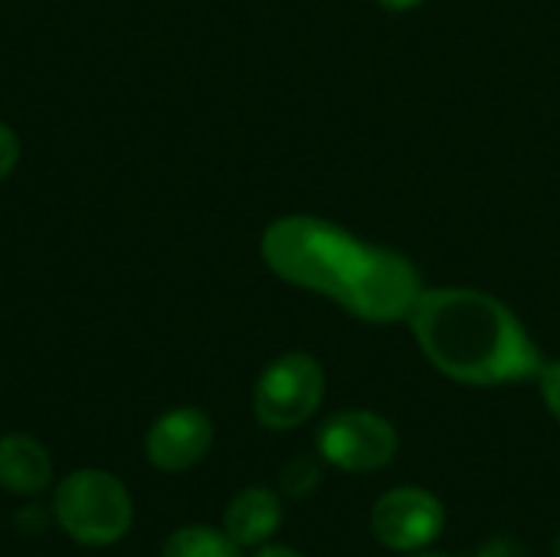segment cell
I'll return each mask as SVG.
<instances>
[{
    "mask_svg": "<svg viewBox=\"0 0 560 557\" xmlns=\"http://www.w3.org/2000/svg\"><path fill=\"white\" fill-rule=\"evenodd\" d=\"M52 483L49 450L30 433L0 437V486L13 496H39Z\"/></svg>",
    "mask_w": 560,
    "mask_h": 557,
    "instance_id": "obj_9",
    "label": "cell"
},
{
    "mask_svg": "<svg viewBox=\"0 0 560 557\" xmlns=\"http://www.w3.org/2000/svg\"><path fill=\"white\" fill-rule=\"evenodd\" d=\"M371 532L384 548L397 555L427 552L446 532V509L430 489L397 486L374 502Z\"/></svg>",
    "mask_w": 560,
    "mask_h": 557,
    "instance_id": "obj_6",
    "label": "cell"
},
{
    "mask_svg": "<svg viewBox=\"0 0 560 557\" xmlns=\"http://www.w3.org/2000/svg\"><path fill=\"white\" fill-rule=\"evenodd\" d=\"M16 161H20V138L10 125L0 121V181H7L13 174Z\"/></svg>",
    "mask_w": 560,
    "mask_h": 557,
    "instance_id": "obj_14",
    "label": "cell"
},
{
    "mask_svg": "<svg viewBox=\"0 0 560 557\" xmlns=\"http://www.w3.org/2000/svg\"><path fill=\"white\" fill-rule=\"evenodd\" d=\"M555 557H560V535L555 538Z\"/></svg>",
    "mask_w": 560,
    "mask_h": 557,
    "instance_id": "obj_18",
    "label": "cell"
},
{
    "mask_svg": "<svg viewBox=\"0 0 560 557\" xmlns=\"http://www.w3.org/2000/svg\"><path fill=\"white\" fill-rule=\"evenodd\" d=\"M322 483V456H295L279 473V489L289 499H308Z\"/></svg>",
    "mask_w": 560,
    "mask_h": 557,
    "instance_id": "obj_11",
    "label": "cell"
},
{
    "mask_svg": "<svg viewBox=\"0 0 560 557\" xmlns=\"http://www.w3.org/2000/svg\"><path fill=\"white\" fill-rule=\"evenodd\" d=\"M381 10H387V13H410V10H417V7H423L427 0H374Z\"/></svg>",
    "mask_w": 560,
    "mask_h": 557,
    "instance_id": "obj_15",
    "label": "cell"
},
{
    "mask_svg": "<svg viewBox=\"0 0 560 557\" xmlns=\"http://www.w3.org/2000/svg\"><path fill=\"white\" fill-rule=\"evenodd\" d=\"M404 557H453V555H440V552H430V548H427V552H413V555H404Z\"/></svg>",
    "mask_w": 560,
    "mask_h": 557,
    "instance_id": "obj_17",
    "label": "cell"
},
{
    "mask_svg": "<svg viewBox=\"0 0 560 557\" xmlns=\"http://www.w3.org/2000/svg\"><path fill=\"white\" fill-rule=\"evenodd\" d=\"M213 446V420L200 407H174L144 437V456L161 473L194 469Z\"/></svg>",
    "mask_w": 560,
    "mask_h": 557,
    "instance_id": "obj_7",
    "label": "cell"
},
{
    "mask_svg": "<svg viewBox=\"0 0 560 557\" xmlns=\"http://www.w3.org/2000/svg\"><path fill=\"white\" fill-rule=\"evenodd\" d=\"M52 515L72 542L85 548H108L128 535L135 506L118 476L79 469L59 483L52 496Z\"/></svg>",
    "mask_w": 560,
    "mask_h": 557,
    "instance_id": "obj_3",
    "label": "cell"
},
{
    "mask_svg": "<svg viewBox=\"0 0 560 557\" xmlns=\"http://www.w3.org/2000/svg\"><path fill=\"white\" fill-rule=\"evenodd\" d=\"M253 557H305L299 555L295 548H289V545H262V548H256V555Z\"/></svg>",
    "mask_w": 560,
    "mask_h": 557,
    "instance_id": "obj_16",
    "label": "cell"
},
{
    "mask_svg": "<svg viewBox=\"0 0 560 557\" xmlns=\"http://www.w3.org/2000/svg\"><path fill=\"white\" fill-rule=\"evenodd\" d=\"M282 529V499L269 486H246L236 492L223 515V532L240 548H262Z\"/></svg>",
    "mask_w": 560,
    "mask_h": 557,
    "instance_id": "obj_8",
    "label": "cell"
},
{
    "mask_svg": "<svg viewBox=\"0 0 560 557\" xmlns=\"http://www.w3.org/2000/svg\"><path fill=\"white\" fill-rule=\"evenodd\" d=\"M259 250L272 276L325 295L371 325L407 322L423 292L420 272L404 253L364 243L351 230L312 213L272 220Z\"/></svg>",
    "mask_w": 560,
    "mask_h": 557,
    "instance_id": "obj_1",
    "label": "cell"
},
{
    "mask_svg": "<svg viewBox=\"0 0 560 557\" xmlns=\"http://www.w3.org/2000/svg\"><path fill=\"white\" fill-rule=\"evenodd\" d=\"M325 401V368L308 351H289L266 364L253 387V414L266 430L308 423Z\"/></svg>",
    "mask_w": 560,
    "mask_h": 557,
    "instance_id": "obj_4",
    "label": "cell"
},
{
    "mask_svg": "<svg viewBox=\"0 0 560 557\" xmlns=\"http://www.w3.org/2000/svg\"><path fill=\"white\" fill-rule=\"evenodd\" d=\"M315 450L325 466L338 473H381L400 450L397 427L374 410H338L315 437Z\"/></svg>",
    "mask_w": 560,
    "mask_h": 557,
    "instance_id": "obj_5",
    "label": "cell"
},
{
    "mask_svg": "<svg viewBox=\"0 0 560 557\" xmlns=\"http://www.w3.org/2000/svg\"><path fill=\"white\" fill-rule=\"evenodd\" d=\"M472 557H528V555H525V545H522L515 535H492V538H486V542L476 548V555Z\"/></svg>",
    "mask_w": 560,
    "mask_h": 557,
    "instance_id": "obj_13",
    "label": "cell"
},
{
    "mask_svg": "<svg viewBox=\"0 0 560 557\" xmlns=\"http://www.w3.org/2000/svg\"><path fill=\"white\" fill-rule=\"evenodd\" d=\"M538 387H541V401H545L548 414L560 423V361H551V364L541 368Z\"/></svg>",
    "mask_w": 560,
    "mask_h": 557,
    "instance_id": "obj_12",
    "label": "cell"
},
{
    "mask_svg": "<svg viewBox=\"0 0 560 557\" xmlns=\"http://www.w3.org/2000/svg\"><path fill=\"white\" fill-rule=\"evenodd\" d=\"M161 557H243V548L220 529L187 525L167 535Z\"/></svg>",
    "mask_w": 560,
    "mask_h": 557,
    "instance_id": "obj_10",
    "label": "cell"
},
{
    "mask_svg": "<svg viewBox=\"0 0 560 557\" xmlns=\"http://www.w3.org/2000/svg\"><path fill=\"white\" fill-rule=\"evenodd\" d=\"M407 325L420 355L443 378L466 387L538 381L548 364L525 322L482 289H423Z\"/></svg>",
    "mask_w": 560,
    "mask_h": 557,
    "instance_id": "obj_2",
    "label": "cell"
}]
</instances>
